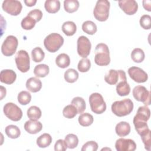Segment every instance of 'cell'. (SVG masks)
<instances>
[{"mask_svg": "<svg viewBox=\"0 0 151 151\" xmlns=\"http://www.w3.org/2000/svg\"><path fill=\"white\" fill-rule=\"evenodd\" d=\"M77 44L78 55L83 58H86L90 54L91 48V44L89 39L86 36H80L78 38Z\"/></svg>", "mask_w": 151, "mask_h": 151, "instance_id": "4fadbf2b", "label": "cell"}, {"mask_svg": "<svg viewBox=\"0 0 151 151\" xmlns=\"http://www.w3.org/2000/svg\"><path fill=\"white\" fill-rule=\"evenodd\" d=\"M51 142L52 137L48 133H44L37 139V145L41 148H45L49 146Z\"/></svg>", "mask_w": 151, "mask_h": 151, "instance_id": "d4e9b609", "label": "cell"}, {"mask_svg": "<svg viewBox=\"0 0 151 151\" xmlns=\"http://www.w3.org/2000/svg\"><path fill=\"white\" fill-rule=\"evenodd\" d=\"M42 129V123L38 120H29L27 121L24 124V129L30 134H37Z\"/></svg>", "mask_w": 151, "mask_h": 151, "instance_id": "ac0fdd59", "label": "cell"}, {"mask_svg": "<svg viewBox=\"0 0 151 151\" xmlns=\"http://www.w3.org/2000/svg\"><path fill=\"white\" fill-rule=\"evenodd\" d=\"M79 2L77 0H65L64 8L68 13H73L77 11L79 8Z\"/></svg>", "mask_w": 151, "mask_h": 151, "instance_id": "83f0119b", "label": "cell"}, {"mask_svg": "<svg viewBox=\"0 0 151 151\" xmlns=\"http://www.w3.org/2000/svg\"><path fill=\"white\" fill-rule=\"evenodd\" d=\"M140 25L144 29H150L151 28V17L149 15H143L140 17Z\"/></svg>", "mask_w": 151, "mask_h": 151, "instance_id": "60d3db41", "label": "cell"}, {"mask_svg": "<svg viewBox=\"0 0 151 151\" xmlns=\"http://www.w3.org/2000/svg\"><path fill=\"white\" fill-rule=\"evenodd\" d=\"M26 87L30 92L37 93L41 90L42 87V83L40 79L32 77L27 80L26 82Z\"/></svg>", "mask_w": 151, "mask_h": 151, "instance_id": "d6986e66", "label": "cell"}, {"mask_svg": "<svg viewBox=\"0 0 151 151\" xmlns=\"http://www.w3.org/2000/svg\"><path fill=\"white\" fill-rule=\"evenodd\" d=\"M16 78V73L12 70L5 69L2 70L0 73V80L3 83L11 84L15 82Z\"/></svg>", "mask_w": 151, "mask_h": 151, "instance_id": "e0dca14e", "label": "cell"}, {"mask_svg": "<svg viewBox=\"0 0 151 151\" xmlns=\"http://www.w3.org/2000/svg\"><path fill=\"white\" fill-rule=\"evenodd\" d=\"M150 116V111L147 106H140L138 108L133 122L135 130L140 136L150 130L147 124V121L149 119Z\"/></svg>", "mask_w": 151, "mask_h": 151, "instance_id": "6da1fadb", "label": "cell"}, {"mask_svg": "<svg viewBox=\"0 0 151 151\" xmlns=\"http://www.w3.org/2000/svg\"><path fill=\"white\" fill-rule=\"evenodd\" d=\"M91 111L96 114H101L106 109V104L103 96L99 93H93L89 97Z\"/></svg>", "mask_w": 151, "mask_h": 151, "instance_id": "8992f818", "label": "cell"}, {"mask_svg": "<svg viewBox=\"0 0 151 151\" xmlns=\"http://www.w3.org/2000/svg\"><path fill=\"white\" fill-rule=\"evenodd\" d=\"M67 147L69 149H74L76 147L78 144V137L74 134H68L64 139Z\"/></svg>", "mask_w": 151, "mask_h": 151, "instance_id": "8d00e7d4", "label": "cell"}, {"mask_svg": "<svg viewBox=\"0 0 151 151\" xmlns=\"http://www.w3.org/2000/svg\"><path fill=\"white\" fill-rule=\"evenodd\" d=\"M37 2V0H25L24 3L25 4L28 6H32L35 5V4Z\"/></svg>", "mask_w": 151, "mask_h": 151, "instance_id": "7dc6e473", "label": "cell"}, {"mask_svg": "<svg viewBox=\"0 0 151 151\" xmlns=\"http://www.w3.org/2000/svg\"><path fill=\"white\" fill-rule=\"evenodd\" d=\"M31 57L33 61L40 63L44 60L45 53L40 47H35L31 51Z\"/></svg>", "mask_w": 151, "mask_h": 151, "instance_id": "d590c367", "label": "cell"}, {"mask_svg": "<svg viewBox=\"0 0 151 151\" xmlns=\"http://www.w3.org/2000/svg\"><path fill=\"white\" fill-rule=\"evenodd\" d=\"M27 15L34 18L37 22H39L42 17V12L41 10L38 9H34L33 10H31Z\"/></svg>", "mask_w": 151, "mask_h": 151, "instance_id": "f6af8a7d", "label": "cell"}, {"mask_svg": "<svg viewBox=\"0 0 151 151\" xmlns=\"http://www.w3.org/2000/svg\"><path fill=\"white\" fill-rule=\"evenodd\" d=\"M27 116L30 120H37L41 117V110L40 109L35 106H31L27 110Z\"/></svg>", "mask_w": 151, "mask_h": 151, "instance_id": "f546056e", "label": "cell"}, {"mask_svg": "<svg viewBox=\"0 0 151 151\" xmlns=\"http://www.w3.org/2000/svg\"><path fill=\"white\" fill-rule=\"evenodd\" d=\"M91 67V62L87 58H83L80 60L78 63L77 68L81 73L88 71Z\"/></svg>", "mask_w": 151, "mask_h": 151, "instance_id": "ab89813d", "label": "cell"}, {"mask_svg": "<svg viewBox=\"0 0 151 151\" xmlns=\"http://www.w3.org/2000/svg\"><path fill=\"white\" fill-rule=\"evenodd\" d=\"M45 10L50 14L57 12L60 8V2L58 0H47L44 4Z\"/></svg>", "mask_w": 151, "mask_h": 151, "instance_id": "44dd1931", "label": "cell"}, {"mask_svg": "<svg viewBox=\"0 0 151 151\" xmlns=\"http://www.w3.org/2000/svg\"><path fill=\"white\" fill-rule=\"evenodd\" d=\"M62 31L67 36L73 35L77 31V26L73 21H66L62 25Z\"/></svg>", "mask_w": 151, "mask_h": 151, "instance_id": "cb8c5ba5", "label": "cell"}, {"mask_svg": "<svg viewBox=\"0 0 151 151\" xmlns=\"http://www.w3.org/2000/svg\"><path fill=\"white\" fill-rule=\"evenodd\" d=\"M115 147L117 151H134L136 149V144L132 139L120 138L116 140Z\"/></svg>", "mask_w": 151, "mask_h": 151, "instance_id": "9a60e30c", "label": "cell"}, {"mask_svg": "<svg viewBox=\"0 0 151 151\" xmlns=\"http://www.w3.org/2000/svg\"><path fill=\"white\" fill-rule=\"evenodd\" d=\"M78 120L81 126L83 127H87L90 126L93 123L94 119L93 116L91 114L88 113H82L79 116Z\"/></svg>", "mask_w": 151, "mask_h": 151, "instance_id": "4316f807", "label": "cell"}, {"mask_svg": "<svg viewBox=\"0 0 151 151\" xmlns=\"http://www.w3.org/2000/svg\"><path fill=\"white\" fill-rule=\"evenodd\" d=\"M5 132L7 136L11 139H17L21 134V131L19 127L13 124L7 126L5 127Z\"/></svg>", "mask_w": 151, "mask_h": 151, "instance_id": "f1b7e54d", "label": "cell"}, {"mask_svg": "<svg viewBox=\"0 0 151 151\" xmlns=\"http://www.w3.org/2000/svg\"><path fill=\"white\" fill-rule=\"evenodd\" d=\"M18 41L16 37L8 35L4 41L1 46V52L5 56H11L16 52Z\"/></svg>", "mask_w": 151, "mask_h": 151, "instance_id": "ba28073f", "label": "cell"}, {"mask_svg": "<svg viewBox=\"0 0 151 151\" xmlns=\"http://www.w3.org/2000/svg\"><path fill=\"white\" fill-rule=\"evenodd\" d=\"M6 96V88L4 87L3 86H1V100H2V99L5 97Z\"/></svg>", "mask_w": 151, "mask_h": 151, "instance_id": "c3c4849f", "label": "cell"}, {"mask_svg": "<svg viewBox=\"0 0 151 151\" xmlns=\"http://www.w3.org/2000/svg\"><path fill=\"white\" fill-rule=\"evenodd\" d=\"M82 29L87 34L93 35L97 32V28L94 22L91 21H86L82 24Z\"/></svg>", "mask_w": 151, "mask_h": 151, "instance_id": "4dcf8cb0", "label": "cell"}, {"mask_svg": "<svg viewBox=\"0 0 151 151\" xmlns=\"http://www.w3.org/2000/svg\"><path fill=\"white\" fill-rule=\"evenodd\" d=\"M104 80L110 85H114L121 81H126L127 78L123 70L111 69L106 74Z\"/></svg>", "mask_w": 151, "mask_h": 151, "instance_id": "8fae6325", "label": "cell"}, {"mask_svg": "<svg viewBox=\"0 0 151 151\" xmlns=\"http://www.w3.org/2000/svg\"><path fill=\"white\" fill-rule=\"evenodd\" d=\"M145 57V52L143 50L140 48H134L131 52L132 60L135 63H142L144 60Z\"/></svg>", "mask_w": 151, "mask_h": 151, "instance_id": "836d02e7", "label": "cell"}, {"mask_svg": "<svg viewBox=\"0 0 151 151\" xmlns=\"http://www.w3.org/2000/svg\"><path fill=\"white\" fill-rule=\"evenodd\" d=\"M78 72L73 68H69L64 73V77L65 80L69 83H73L76 82L78 78Z\"/></svg>", "mask_w": 151, "mask_h": 151, "instance_id": "1f68e13d", "label": "cell"}, {"mask_svg": "<svg viewBox=\"0 0 151 151\" xmlns=\"http://www.w3.org/2000/svg\"><path fill=\"white\" fill-rule=\"evenodd\" d=\"M17 99L21 105H27L31 100V95L27 91H21L18 94Z\"/></svg>", "mask_w": 151, "mask_h": 151, "instance_id": "f35d334b", "label": "cell"}, {"mask_svg": "<svg viewBox=\"0 0 151 151\" xmlns=\"http://www.w3.org/2000/svg\"><path fill=\"white\" fill-rule=\"evenodd\" d=\"M55 64L58 67L65 68L70 64V57L65 53L60 54L55 58Z\"/></svg>", "mask_w": 151, "mask_h": 151, "instance_id": "603a6c76", "label": "cell"}, {"mask_svg": "<svg viewBox=\"0 0 151 151\" xmlns=\"http://www.w3.org/2000/svg\"><path fill=\"white\" fill-rule=\"evenodd\" d=\"M143 8L149 12L151 11V1L150 0H144L143 1Z\"/></svg>", "mask_w": 151, "mask_h": 151, "instance_id": "bcb514c9", "label": "cell"}, {"mask_svg": "<svg viewBox=\"0 0 151 151\" xmlns=\"http://www.w3.org/2000/svg\"><path fill=\"white\" fill-rule=\"evenodd\" d=\"M50 72L49 67L45 64H41L35 67L34 73L38 77L42 78L47 76Z\"/></svg>", "mask_w": 151, "mask_h": 151, "instance_id": "484cf974", "label": "cell"}, {"mask_svg": "<svg viewBox=\"0 0 151 151\" xmlns=\"http://www.w3.org/2000/svg\"><path fill=\"white\" fill-rule=\"evenodd\" d=\"M133 103L130 99L116 101L111 107V111L118 117H123L131 113L133 109Z\"/></svg>", "mask_w": 151, "mask_h": 151, "instance_id": "7a4b0ae2", "label": "cell"}, {"mask_svg": "<svg viewBox=\"0 0 151 151\" xmlns=\"http://www.w3.org/2000/svg\"><path fill=\"white\" fill-rule=\"evenodd\" d=\"M110 3L107 0L97 1L93 10L94 18L100 22L106 21L109 16Z\"/></svg>", "mask_w": 151, "mask_h": 151, "instance_id": "5b68a950", "label": "cell"}, {"mask_svg": "<svg viewBox=\"0 0 151 151\" xmlns=\"http://www.w3.org/2000/svg\"><path fill=\"white\" fill-rule=\"evenodd\" d=\"M119 6L125 14L129 15L134 14L138 9V4L134 0L119 1Z\"/></svg>", "mask_w": 151, "mask_h": 151, "instance_id": "2e32d148", "label": "cell"}, {"mask_svg": "<svg viewBox=\"0 0 151 151\" xmlns=\"http://www.w3.org/2000/svg\"><path fill=\"white\" fill-rule=\"evenodd\" d=\"M67 149V144L65 140L63 139H58L55 143L54 150L55 151H64Z\"/></svg>", "mask_w": 151, "mask_h": 151, "instance_id": "ee69618b", "label": "cell"}, {"mask_svg": "<svg viewBox=\"0 0 151 151\" xmlns=\"http://www.w3.org/2000/svg\"><path fill=\"white\" fill-rule=\"evenodd\" d=\"M132 94L137 101L142 102L145 106L150 104V93L145 86L139 85L134 87Z\"/></svg>", "mask_w": 151, "mask_h": 151, "instance_id": "30bf717a", "label": "cell"}, {"mask_svg": "<svg viewBox=\"0 0 151 151\" xmlns=\"http://www.w3.org/2000/svg\"><path fill=\"white\" fill-rule=\"evenodd\" d=\"M116 92L120 96H126L129 94L130 87L127 81H121L117 84Z\"/></svg>", "mask_w": 151, "mask_h": 151, "instance_id": "7402d4cb", "label": "cell"}, {"mask_svg": "<svg viewBox=\"0 0 151 151\" xmlns=\"http://www.w3.org/2000/svg\"><path fill=\"white\" fill-rule=\"evenodd\" d=\"M150 130H149L146 133L141 135L142 140L144 144L145 148L147 150H150L151 147V139H150Z\"/></svg>", "mask_w": 151, "mask_h": 151, "instance_id": "b9f144b4", "label": "cell"}, {"mask_svg": "<svg viewBox=\"0 0 151 151\" xmlns=\"http://www.w3.org/2000/svg\"><path fill=\"white\" fill-rule=\"evenodd\" d=\"M63 116L67 119H73L74 118L77 113V110L76 107L73 104H69L66 106L63 110Z\"/></svg>", "mask_w": 151, "mask_h": 151, "instance_id": "74e56055", "label": "cell"}, {"mask_svg": "<svg viewBox=\"0 0 151 151\" xmlns=\"http://www.w3.org/2000/svg\"><path fill=\"white\" fill-rule=\"evenodd\" d=\"M130 126L126 122H120L118 123L115 127L116 134L120 137H124L127 136L130 132Z\"/></svg>", "mask_w": 151, "mask_h": 151, "instance_id": "ffe728a7", "label": "cell"}, {"mask_svg": "<svg viewBox=\"0 0 151 151\" xmlns=\"http://www.w3.org/2000/svg\"><path fill=\"white\" fill-rule=\"evenodd\" d=\"M128 74L130 77L136 83H145L148 79L147 74L143 70L137 67H130L128 69Z\"/></svg>", "mask_w": 151, "mask_h": 151, "instance_id": "5bb4252c", "label": "cell"}, {"mask_svg": "<svg viewBox=\"0 0 151 151\" xmlns=\"http://www.w3.org/2000/svg\"><path fill=\"white\" fill-rule=\"evenodd\" d=\"M94 62L99 66H106L110 64V57L109 49L106 44L99 43L96 45Z\"/></svg>", "mask_w": 151, "mask_h": 151, "instance_id": "3957f363", "label": "cell"}, {"mask_svg": "<svg viewBox=\"0 0 151 151\" xmlns=\"http://www.w3.org/2000/svg\"><path fill=\"white\" fill-rule=\"evenodd\" d=\"M63 44L64 38L58 33H51L47 35L44 40L45 48L50 52L57 51Z\"/></svg>", "mask_w": 151, "mask_h": 151, "instance_id": "277c9868", "label": "cell"}, {"mask_svg": "<svg viewBox=\"0 0 151 151\" xmlns=\"http://www.w3.org/2000/svg\"><path fill=\"white\" fill-rule=\"evenodd\" d=\"M2 9L12 16L18 15L22 8L20 1L17 0H5L2 4Z\"/></svg>", "mask_w": 151, "mask_h": 151, "instance_id": "7c38bea8", "label": "cell"}, {"mask_svg": "<svg viewBox=\"0 0 151 151\" xmlns=\"http://www.w3.org/2000/svg\"><path fill=\"white\" fill-rule=\"evenodd\" d=\"M71 104L74 105L77 110L78 114L84 112L86 110V102L83 98L81 97H76L71 101Z\"/></svg>", "mask_w": 151, "mask_h": 151, "instance_id": "e575fe53", "label": "cell"}, {"mask_svg": "<svg viewBox=\"0 0 151 151\" xmlns=\"http://www.w3.org/2000/svg\"><path fill=\"white\" fill-rule=\"evenodd\" d=\"M36 22H37L34 18L27 15L22 19L21 25L23 29L25 30H30L35 27Z\"/></svg>", "mask_w": 151, "mask_h": 151, "instance_id": "d6a6232c", "label": "cell"}, {"mask_svg": "<svg viewBox=\"0 0 151 151\" xmlns=\"http://www.w3.org/2000/svg\"><path fill=\"white\" fill-rule=\"evenodd\" d=\"M4 114L10 120L14 122L20 120L22 117V111L21 109L13 103H6L3 109Z\"/></svg>", "mask_w": 151, "mask_h": 151, "instance_id": "9c48e42d", "label": "cell"}, {"mask_svg": "<svg viewBox=\"0 0 151 151\" xmlns=\"http://www.w3.org/2000/svg\"><path fill=\"white\" fill-rule=\"evenodd\" d=\"M98 149V144L94 141H88L83 145L81 151H96Z\"/></svg>", "mask_w": 151, "mask_h": 151, "instance_id": "7bdbcfd3", "label": "cell"}, {"mask_svg": "<svg viewBox=\"0 0 151 151\" xmlns=\"http://www.w3.org/2000/svg\"><path fill=\"white\" fill-rule=\"evenodd\" d=\"M15 61L17 68L22 73L27 72L30 68V58L28 53L24 50L17 52Z\"/></svg>", "mask_w": 151, "mask_h": 151, "instance_id": "52a82bcc", "label": "cell"}]
</instances>
